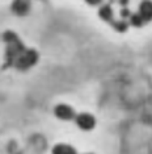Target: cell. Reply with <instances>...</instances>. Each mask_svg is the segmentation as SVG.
<instances>
[{
  "label": "cell",
  "mask_w": 152,
  "mask_h": 154,
  "mask_svg": "<svg viewBox=\"0 0 152 154\" xmlns=\"http://www.w3.org/2000/svg\"><path fill=\"white\" fill-rule=\"evenodd\" d=\"M37 58H38V55L34 50H26L17 57L15 63L19 69H28V67H30V66H33L36 63Z\"/></svg>",
  "instance_id": "1"
},
{
  "label": "cell",
  "mask_w": 152,
  "mask_h": 154,
  "mask_svg": "<svg viewBox=\"0 0 152 154\" xmlns=\"http://www.w3.org/2000/svg\"><path fill=\"white\" fill-rule=\"evenodd\" d=\"M76 122L77 125L80 127L81 129H85V131H89L95 127L96 121H95V117L91 116L88 113H83V115H79L77 119H76Z\"/></svg>",
  "instance_id": "2"
},
{
  "label": "cell",
  "mask_w": 152,
  "mask_h": 154,
  "mask_svg": "<svg viewBox=\"0 0 152 154\" xmlns=\"http://www.w3.org/2000/svg\"><path fill=\"white\" fill-rule=\"evenodd\" d=\"M55 115L59 119H63V120H70V119L74 117V111L68 106L60 104V106H58L55 108Z\"/></svg>",
  "instance_id": "3"
},
{
  "label": "cell",
  "mask_w": 152,
  "mask_h": 154,
  "mask_svg": "<svg viewBox=\"0 0 152 154\" xmlns=\"http://www.w3.org/2000/svg\"><path fill=\"white\" fill-rule=\"evenodd\" d=\"M12 8L17 15H25V13L29 11V2H28V0H16V2L13 3Z\"/></svg>",
  "instance_id": "4"
},
{
  "label": "cell",
  "mask_w": 152,
  "mask_h": 154,
  "mask_svg": "<svg viewBox=\"0 0 152 154\" xmlns=\"http://www.w3.org/2000/svg\"><path fill=\"white\" fill-rule=\"evenodd\" d=\"M140 16L143 20H152V3L143 2L140 4Z\"/></svg>",
  "instance_id": "5"
},
{
  "label": "cell",
  "mask_w": 152,
  "mask_h": 154,
  "mask_svg": "<svg viewBox=\"0 0 152 154\" xmlns=\"http://www.w3.org/2000/svg\"><path fill=\"white\" fill-rule=\"evenodd\" d=\"M112 16H113V12H112V8H110L109 5H105L100 9V17H101L102 20H110Z\"/></svg>",
  "instance_id": "6"
},
{
  "label": "cell",
  "mask_w": 152,
  "mask_h": 154,
  "mask_svg": "<svg viewBox=\"0 0 152 154\" xmlns=\"http://www.w3.org/2000/svg\"><path fill=\"white\" fill-rule=\"evenodd\" d=\"M54 153H75V149L70 148V146H66V145H59V146H55Z\"/></svg>",
  "instance_id": "7"
},
{
  "label": "cell",
  "mask_w": 152,
  "mask_h": 154,
  "mask_svg": "<svg viewBox=\"0 0 152 154\" xmlns=\"http://www.w3.org/2000/svg\"><path fill=\"white\" fill-rule=\"evenodd\" d=\"M131 23H133L134 26H142V24H143V17L139 15H134L131 17Z\"/></svg>",
  "instance_id": "8"
},
{
  "label": "cell",
  "mask_w": 152,
  "mask_h": 154,
  "mask_svg": "<svg viewBox=\"0 0 152 154\" xmlns=\"http://www.w3.org/2000/svg\"><path fill=\"white\" fill-rule=\"evenodd\" d=\"M114 28H115L117 30H119V32H125V30L127 29V24L123 23V21H119V23L114 24Z\"/></svg>",
  "instance_id": "9"
},
{
  "label": "cell",
  "mask_w": 152,
  "mask_h": 154,
  "mask_svg": "<svg viewBox=\"0 0 152 154\" xmlns=\"http://www.w3.org/2000/svg\"><path fill=\"white\" fill-rule=\"evenodd\" d=\"M121 15H122L123 17H127V16L130 15V11H129V9H127V8H125V9H122V12H121Z\"/></svg>",
  "instance_id": "10"
},
{
  "label": "cell",
  "mask_w": 152,
  "mask_h": 154,
  "mask_svg": "<svg viewBox=\"0 0 152 154\" xmlns=\"http://www.w3.org/2000/svg\"><path fill=\"white\" fill-rule=\"evenodd\" d=\"M87 3H89V4H92V5H95V4H98L101 0H85Z\"/></svg>",
  "instance_id": "11"
},
{
  "label": "cell",
  "mask_w": 152,
  "mask_h": 154,
  "mask_svg": "<svg viewBox=\"0 0 152 154\" xmlns=\"http://www.w3.org/2000/svg\"><path fill=\"white\" fill-rule=\"evenodd\" d=\"M121 3H122V4H126V3H127V0H121Z\"/></svg>",
  "instance_id": "12"
}]
</instances>
